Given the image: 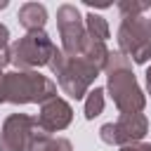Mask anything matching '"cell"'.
<instances>
[{"mask_svg":"<svg viewBox=\"0 0 151 151\" xmlns=\"http://www.w3.org/2000/svg\"><path fill=\"white\" fill-rule=\"evenodd\" d=\"M54 50L57 45L45 31H33L9 45V57L17 71H35L40 66H50Z\"/></svg>","mask_w":151,"mask_h":151,"instance_id":"277c9868","label":"cell"},{"mask_svg":"<svg viewBox=\"0 0 151 151\" xmlns=\"http://www.w3.org/2000/svg\"><path fill=\"white\" fill-rule=\"evenodd\" d=\"M28 151H73V146L66 137H54V134H47L40 127H35Z\"/></svg>","mask_w":151,"mask_h":151,"instance_id":"8fae6325","label":"cell"},{"mask_svg":"<svg viewBox=\"0 0 151 151\" xmlns=\"http://www.w3.org/2000/svg\"><path fill=\"white\" fill-rule=\"evenodd\" d=\"M0 104H5V73L0 71Z\"/></svg>","mask_w":151,"mask_h":151,"instance_id":"ac0fdd59","label":"cell"},{"mask_svg":"<svg viewBox=\"0 0 151 151\" xmlns=\"http://www.w3.org/2000/svg\"><path fill=\"white\" fill-rule=\"evenodd\" d=\"M151 9V0L137 2V0H120L118 2V12L123 19H134V17H144V12Z\"/></svg>","mask_w":151,"mask_h":151,"instance_id":"5bb4252c","label":"cell"},{"mask_svg":"<svg viewBox=\"0 0 151 151\" xmlns=\"http://www.w3.org/2000/svg\"><path fill=\"white\" fill-rule=\"evenodd\" d=\"M35 120H38V127H40L42 132H47V134L61 132V130H66V127L71 125V120H73V109H71V104H68L66 99L52 97V99H47L45 104H40V113L35 116Z\"/></svg>","mask_w":151,"mask_h":151,"instance_id":"9c48e42d","label":"cell"},{"mask_svg":"<svg viewBox=\"0 0 151 151\" xmlns=\"http://www.w3.org/2000/svg\"><path fill=\"white\" fill-rule=\"evenodd\" d=\"M146 90H149V94H151V66L146 68Z\"/></svg>","mask_w":151,"mask_h":151,"instance_id":"d6986e66","label":"cell"},{"mask_svg":"<svg viewBox=\"0 0 151 151\" xmlns=\"http://www.w3.org/2000/svg\"><path fill=\"white\" fill-rule=\"evenodd\" d=\"M7 42H9V28L0 24V47H7Z\"/></svg>","mask_w":151,"mask_h":151,"instance_id":"e0dca14e","label":"cell"},{"mask_svg":"<svg viewBox=\"0 0 151 151\" xmlns=\"http://www.w3.org/2000/svg\"><path fill=\"white\" fill-rule=\"evenodd\" d=\"M12 64V57H9V47H0V71H5V66Z\"/></svg>","mask_w":151,"mask_h":151,"instance_id":"2e32d148","label":"cell"},{"mask_svg":"<svg viewBox=\"0 0 151 151\" xmlns=\"http://www.w3.org/2000/svg\"><path fill=\"white\" fill-rule=\"evenodd\" d=\"M50 68L57 76L59 87L71 97V99H83L87 97L92 83L97 80V76L101 73L97 66H92L85 57H66L61 50H54L52 59H50Z\"/></svg>","mask_w":151,"mask_h":151,"instance_id":"7a4b0ae2","label":"cell"},{"mask_svg":"<svg viewBox=\"0 0 151 151\" xmlns=\"http://www.w3.org/2000/svg\"><path fill=\"white\" fill-rule=\"evenodd\" d=\"M85 28H87V35L90 38H97V40H104V42L111 38V28H109L106 19L99 17V14H94V12H90L85 17Z\"/></svg>","mask_w":151,"mask_h":151,"instance_id":"7c38bea8","label":"cell"},{"mask_svg":"<svg viewBox=\"0 0 151 151\" xmlns=\"http://www.w3.org/2000/svg\"><path fill=\"white\" fill-rule=\"evenodd\" d=\"M57 28L61 38V52L66 57H80L87 42V28L80 9L76 5H59L57 9Z\"/></svg>","mask_w":151,"mask_h":151,"instance_id":"8992f818","label":"cell"},{"mask_svg":"<svg viewBox=\"0 0 151 151\" xmlns=\"http://www.w3.org/2000/svg\"><path fill=\"white\" fill-rule=\"evenodd\" d=\"M149 19H151V17H149Z\"/></svg>","mask_w":151,"mask_h":151,"instance_id":"44dd1931","label":"cell"},{"mask_svg":"<svg viewBox=\"0 0 151 151\" xmlns=\"http://www.w3.org/2000/svg\"><path fill=\"white\" fill-rule=\"evenodd\" d=\"M104 90L101 87H94V90H90L87 92V97H85V118L87 120H94L97 116H101V111H104Z\"/></svg>","mask_w":151,"mask_h":151,"instance_id":"4fadbf2b","label":"cell"},{"mask_svg":"<svg viewBox=\"0 0 151 151\" xmlns=\"http://www.w3.org/2000/svg\"><path fill=\"white\" fill-rule=\"evenodd\" d=\"M57 97V83L38 71L5 73V101L9 104H45Z\"/></svg>","mask_w":151,"mask_h":151,"instance_id":"3957f363","label":"cell"},{"mask_svg":"<svg viewBox=\"0 0 151 151\" xmlns=\"http://www.w3.org/2000/svg\"><path fill=\"white\" fill-rule=\"evenodd\" d=\"M104 73H106V90L116 109L120 113H142L146 106V94L142 92L132 73V61L120 52H109Z\"/></svg>","mask_w":151,"mask_h":151,"instance_id":"6da1fadb","label":"cell"},{"mask_svg":"<svg viewBox=\"0 0 151 151\" xmlns=\"http://www.w3.org/2000/svg\"><path fill=\"white\" fill-rule=\"evenodd\" d=\"M120 151H151V144L149 142H132V144L120 146Z\"/></svg>","mask_w":151,"mask_h":151,"instance_id":"9a60e30c","label":"cell"},{"mask_svg":"<svg viewBox=\"0 0 151 151\" xmlns=\"http://www.w3.org/2000/svg\"><path fill=\"white\" fill-rule=\"evenodd\" d=\"M38 120L28 113H9L0 127V151H28Z\"/></svg>","mask_w":151,"mask_h":151,"instance_id":"ba28073f","label":"cell"},{"mask_svg":"<svg viewBox=\"0 0 151 151\" xmlns=\"http://www.w3.org/2000/svg\"><path fill=\"white\" fill-rule=\"evenodd\" d=\"M149 132V118L144 113H120L116 123H104L99 127V139L109 146H125L132 142H144Z\"/></svg>","mask_w":151,"mask_h":151,"instance_id":"52a82bcc","label":"cell"},{"mask_svg":"<svg viewBox=\"0 0 151 151\" xmlns=\"http://www.w3.org/2000/svg\"><path fill=\"white\" fill-rule=\"evenodd\" d=\"M118 52L134 64H146L151 59V19L149 17H134V19L120 21Z\"/></svg>","mask_w":151,"mask_h":151,"instance_id":"5b68a950","label":"cell"},{"mask_svg":"<svg viewBox=\"0 0 151 151\" xmlns=\"http://www.w3.org/2000/svg\"><path fill=\"white\" fill-rule=\"evenodd\" d=\"M5 7H7V2H0V9H5Z\"/></svg>","mask_w":151,"mask_h":151,"instance_id":"ffe728a7","label":"cell"},{"mask_svg":"<svg viewBox=\"0 0 151 151\" xmlns=\"http://www.w3.org/2000/svg\"><path fill=\"white\" fill-rule=\"evenodd\" d=\"M17 19H19V24L26 28V33L42 31L45 24H47V9H45V5H40V2H24V5L19 7Z\"/></svg>","mask_w":151,"mask_h":151,"instance_id":"30bf717a","label":"cell"}]
</instances>
